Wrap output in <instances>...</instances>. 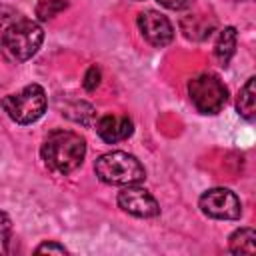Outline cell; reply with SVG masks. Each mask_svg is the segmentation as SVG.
<instances>
[{
    "mask_svg": "<svg viewBox=\"0 0 256 256\" xmlns=\"http://www.w3.org/2000/svg\"><path fill=\"white\" fill-rule=\"evenodd\" d=\"M40 154H42V160L48 170H52L56 174H70L84 162L86 142L76 132L54 130L44 140Z\"/></svg>",
    "mask_w": 256,
    "mask_h": 256,
    "instance_id": "6da1fadb",
    "label": "cell"
},
{
    "mask_svg": "<svg viewBox=\"0 0 256 256\" xmlns=\"http://www.w3.org/2000/svg\"><path fill=\"white\" fill-rule=\"evenodd\" d=\"M94 172L102 182L114 184V186L138 184L146 178V170L140 164V160L122 150L102 154L94 162Z\"/></svg>",
    "mask_w": 256,
    "mask_h": 256,
    "instance_id": "3957f363",
    "label": "cell"
},
{
    "mask_svg": "<svg viewBox=\"0 0 256 256\" xmlns=\"http://www.w3.org/2000/svg\"><path fill=\"white\" fill-rule=\"evenodd\" d=\"M96 132L106 144H116L132 136L134 124L128 116H114L106 114L96 122Z\"/></svg>",
    "mask_w": 256,
    "mask_h": 256,
    "instance_id": "9c48e42d",
    "label": "cell"
},
{
    "mask_svg": "<svg viewBox=\"0 0 256 256\" xmlns=\"http://www.w3.org/2000/svg\"><path fill=\"white\" fill-rule=\"evenodd\" d=\"M164 8H168V10H182V8H186V6H190L194 0H158Z\"/></svg>",
    "mask_w": 256,
    "mask_h": 256,
    "instance_id": "e0dca14e",
    "label": "cell"
},
{
    "mask_svg": "<svg viewBox=\"0 0 256 256\" xmlns=\"http://www.w3.org/2000/svg\"><path fill=\"white\" fill-rule=\"evenodd\" d=\"M36 254H66V248L58 242H44L36 248Z\"/></svg>",
    "mask_w": 256,
    "mask_h": 256,
    "instance_id": "2e32d148",
    "label": "cell"
},
{
    "mask_svg": "<svg viewBox=\"0 0 256 256\" xmlns=\"http://www.w3.org/2000/svg\"><path fill=\"white\" fill-rule=\"evenodd\" d=\"M42 40H44L42 26L34 20L20 18L2 32L0 48L4 50L8 58L22 62V60L32 58L38 52V48L42 46Z\"/></svg>",
    "mask_w": 256,
    "mask_h": 256,
    "instance_id": "7a4b0ae2",
    "label": "cell"
},
{
    "mask_svg": "<svg viewBox=\"0 0 256 256\" xmlns=\"http://www.w3.org/2000/svg\"><path fill=\"white\" fill-rule=\"evenodd\" d=\"M2 108L16 124H32L46 110V92L40 84H28L20 92L8 94Z\"/></svg>",
    "mask_w": 256,
    "mask_h": 256,
    "instance_id": "277c9868",
    "label": "cell"
},
{
    "mask_svg": "<svg viewBox=\"0 0 256 256\" xmlns=\"http://www.w3.org/2000/svg\"><path fill=\"white\" fill-rule=\"evenodd\" d=\"M188 96L198 112L218 114L228 100V90L216 74L204 72L188 82Z\"/></svg>",
    "mask_w": 256,
    "mask_h": 256,
    "instance_id": "5b68a950",
    "label": "cell"
},
{
    "mask_svg": "<svg viewBox=\"0 0 256 256\" xmlns=\"http://www.w3.org/2000/svg\"><path fill=\"white\" fill-rule=\"evenodd\" d=\"M138 28L144 40L156 48L168 46L174 38V28L170 20L158 10H144L138 14Z\"/></svg>",
    "mask_w": 256,
    "mask_h": 256,
    "instance_id": "ba28073f",
    "label": "cell"
},
{
    "mask_svg": "<svg viewBox=\"0 0 256 256\" xmlns=\"http://www.w3.org/2000/svg\"><path fill=\"white\" fill-rule=\"evenodd\" d=\"M236 38H238V34H236L234 26H226L224 30H220V34L216 38V44H214V56L222 66H226L230 62V58L234 56Z\"/></svg>",
    "mask_w": 256,
    "mask_h": 256,
    "instance_id": "30bf717a",
    "label": "cell"
},
{
    "mask_svg": "<svg viewBox=\"0 0 256 256\" xmlns=\"http://www.w3.org/2000/svg\"><path fill=\"white\" fill-rule=\"evenodd\" d=\"M98 84H100V70H98L96 66H90V68L86 70V74H84L82 86H84L86 92H94V90L98 88Z\"/></svg>",
    "mask_w": 256,
    "mask_h": 256,
    "instance_id": "9a60e30c",
    "label": "cell"
},
{
    "mask_svg": "<svg viewBox=\"0 0 256 256\" xmlns=\"http://www.w3.org/2000/svg\"><path fill=\"white\" fill-rule=\"evenodd\" d=\"M118 206L136 218H154L160 214L156 198L146 188L136 184H128L118 192Z\"/></svg>",
    "mask_w": 256,
    "mask_h": 256,
    "instance_id": "52a82bcc",
    "label": "cell"
},
{
    "mask_svg": "<svg viewBox=\"0 0 256 256\" xmlns=\"http://www.w3.org/2000/svg\"><path fill=\"white\" fill-rule=\"evenodd\" d=\"M236 110L242 118L252 120L256 114V78L250 76L246 84L240 88L238 98H236Z\"/></svg>",
    "mask_w": 256,
    "mask_h": 256,
    "instance_id": "8fae6325",
    "label": "cell"
},
{
    "mask_svg": "<svg viewBox=\"0 0 256 256\" xmlns=\"http://www.w3.org/2000/svg\"><path fill=\"white\" fill-rule=\"evenodd\" d=\"M10 236H12V222H10L8 214L0 212V256L8 254Z\"/></svg>",
    "mask_w": 256,
    "mask_h": 256,
    "instance_id": "5bb4252c",
    "label": "cell"
},
{
    "mask_svg": "<svg viewBox=\"0 0 256 256\" xmlns=\"http://www.w3.org/2000/svg\"><path fill=\"white\" fill-rule=\"evenodd\" d=\"M136 2H140V0H136Z\"/></svg>",
    "mask_w": 256,
    "mask_h": 256,
    "instance_id": "ac0fdd59",
    "label": "cell"
},
{
    "mask_svg": "<svg viewBox=\"0 0 256 256\" xmlns=\"http://www.w3.org/2000/svg\"><path fill=\"white\" fill-rule=\"evenodd\" d=\"M228 248L232 254H254L256 252V232L252 228H238L228 238Z\"/></svg>",
    "mask_w": 256,
    "mask_h": 256,
    "instance_id": "7c38bea8",
    "label": "cell"
},
{
    "mask_svg": "<svg viewBox=\"0 0 256 256\" xmlns=\"http://www.w3.org/2000/svg\"><path fill=\"white\" fill-rule=\"evenodd\" d=\"M200 210L216 220H238L242 214V204L238 196L228 188H210L198 200Z\"/></svg>",
    "mask_w": 256,
    "mask_h": 256,
    "instance_id": "8992f818",
    "label": "cell"
},
{
    "mask_svg": "<svg viewBox=\"0 0 256 256\" xmlns=\"http://www.w3.org/2000/svg\"><path fill=\"white\" fill-rule=\"evenodd\" d=\"M66 8H68L66 0H38L36 16H38V20L46 22V20H52L54 16H58L60 12H64Z\"/></svg>",
    "mask_w": 256,
    "mask_h": 256,
    "instance_id": "4fadbf2b",
    "label": "cell"
}]
</instances>
